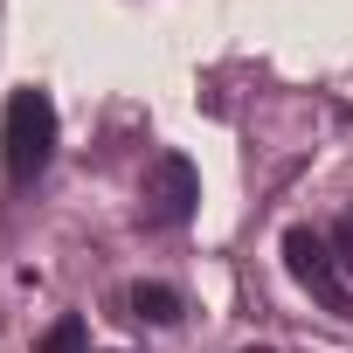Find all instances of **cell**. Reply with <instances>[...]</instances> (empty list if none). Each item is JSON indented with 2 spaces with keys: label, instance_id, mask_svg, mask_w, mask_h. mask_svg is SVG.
I'll use <instances>...</instances> for the list:
<instances>
[{
  "label": "cell",
  "instance_id": "cell-1",
  "mask_svg": "<svg viewBox=\"0 0 353 353\" xmlns=\"http://www.w3.org/2000/svg\"><path fill=\"white\" fill-rule=\"evenodd\" d=\"M0 159H8V181L14 188H35L49 159H56V97L21 83L8 97V111H0Z\"/></svg>",
  "mask_w": 353,
  "mask_h": 353
},
{
  "label": "cell",
  "instance_id": "cell-2",
  "mask_svg": "<svg viewBox=\"0 0 353 353\" xmlns=\"http://www.w3.org/2000/svg\"><path fill=\"white\" fill-rule=\"evenodd\" d=\"M201 208V173L188 152H159L145 166V188H139V222L145 229H188Z\"/></svg>",
  "mask_w": 353,
  "mask_h": 353
},
{
  "label": "cell",
  "instance_id": "cell-3",
  "mask_svg": "<svg viewBox=\"0 0 353 353\" xmlns=\"http://www.w3.org/2000/svg\"><path fill=\"white\" fill-rule=\"evenodd\" d=\"M284 270L298 277V291H312L325 312H339V319H353V291H346V277H339V256H332V243L319 236V229H284Z\"/></svg>",
  "mask_w": 353,
  "mask_h": 353
},
{
  "label": "cell",
  "instance_id": "cell-4",
  "mask_svg": "<svg viewBox=\"0 0 353 353\" xmlns=\"http://www.w3.org/2000/svg\"><path fill=\"white\" fill-rule=\"evenodd\" d=\"M132 319L173 325V319H181V291H173V284H132Z\"/></svg>",
  "mask_w": 353,
  "mask_h": 353
},
{
  "label": "cell",
  "instance_id": "cell-5",
  "mask_svg": "<svg viewBox=\"0 0 353 353\" xmlns=\"http://www.w3.org/2000/svg\"><path fill=\"white\" fill-rule=\"evenodd\" d=\"M35 353H90V332H83V319L70 312V319H56L49 332H42V346Z\"/></svg>",
  "mask_w": 353,
  "mask_h": 353
},
{
  "label": "cell",
  "instance_id": "cell-6",
  "mask_svg": "<svg viewBox=\"0 0 353 353\" xmlns=\"http://www.w3.org/2000/svg\"><path fill=\"white\" fill-rule=\"evenodd\" d=\"M325 243H332V250H339V270H353V222H339V229H332V236H325Z\"/></svg>",
  "mask_w": 353,
  "mask_h": 353
}]
</instances>
